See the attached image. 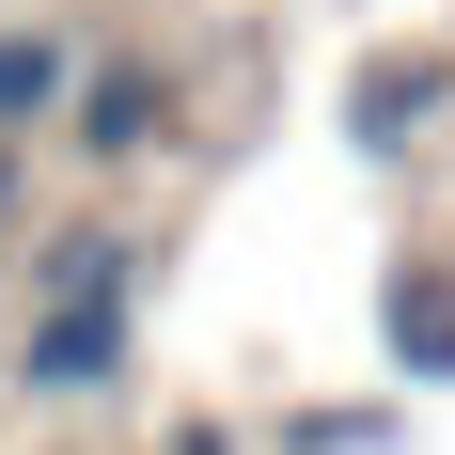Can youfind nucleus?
Listing matches in <instances>:
<instances>
[{"label": "nucleus", "instance_id": "1", "mask_svg": "<svg viewBox=\"0 0 455 455\" xmlns=\"http://www.w3.org/2000/svg\"><path fill=\"white\" fill-rule=\"evenodd\" d=\"M141 362V235L79 220L32 251V330H16V393H110Z\"/></svg>", "mask_w": 455, "mask_h": 455}, {"label": "nucleus", "instance_id": "2", "mask_svg": "<svg viewBox=\"0 0 455 455\" xmlns=\"http://www.w3.org/2000/svg\"><path fill=\"white\" fill-rule=\"evenodd\" d=\"M63 157H94V173H141V157H173V79L141 63V47H110V63H79L63 79Z\"/></svg>", "mask_w": 455, "mask_h": 455}, {"label": "nucleus", "instance_id": "4", "mask_svg": "<svg viewBox=\"0 0 455 455\" xmlns=\"http://www.w3.org/2000/svg\"><path fill=\"white\" fill-rule=\"evenodd\" d=\"M393 362H409V377H455V283L440 267L393 283Z\"/></svg>", "mask_w": 455, "mask_h": 455}, {"label": "nucleus", "instance_id": "3", "mask_svg": "<svg viewBox=\"0 0 455 455\" xmlns=\"http://www.w3.org/2000/svg\"><path fill=\"white\" fill-rule=\"evenodd\" d=\"M63 79H79V32H47V16H0V141H47Z\"/></svg>", "mask_w": 455, "mask_h": 455}, {"label": "nucleus", "instance_id": "5", "mask_svg": "<svg viewBox=\"0 0 455 455\" xmlns=\"http://www.w3.org/2000/svg\"><path fill=\"white\" fill-rule=\"evenodd\" d=\"M424 94H440V79H424V63H377V79H362V141H393V126H409V110H424Z\"/></svg>", "mask_w": 455, "mask_h": 455}, {"label": "nucleus", "instance_id": "6", "mask_svg": "<svg viewBox=\"0 0 455 455\" xmlns=\"http://www.w3.org/2000/svg\"><path fill=\"white\" fill-rule=\"evenodd\" d=\"M173 455H235V440H220V424H173Z\"/></svg>", "mask_w": 455, "mask_h": 455}]
</instances>
